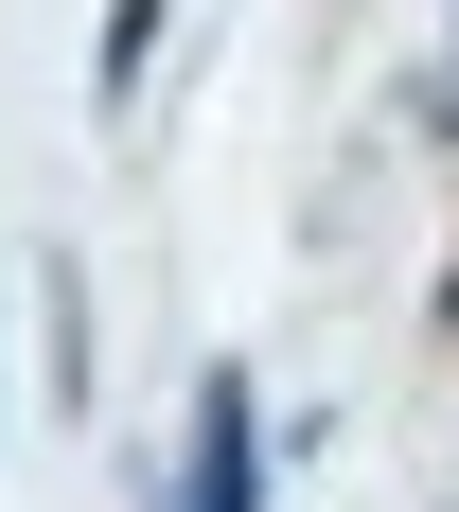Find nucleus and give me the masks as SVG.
<instances>
[{"label":"nucleus","instance_id":"obj_1","mask_svg":"<svg viewBox=\"0 0 459 512\" xmlns=\"http://www.w3.org/2000/svg\"><path fill=\"white\" fill-rule=\"evenodd\" d=\"M159 512H265V407H248L230 354L195 371V442H177V495H159Z\"/></svg>","mask_w":459,"mask_h":512}]
</instances>
